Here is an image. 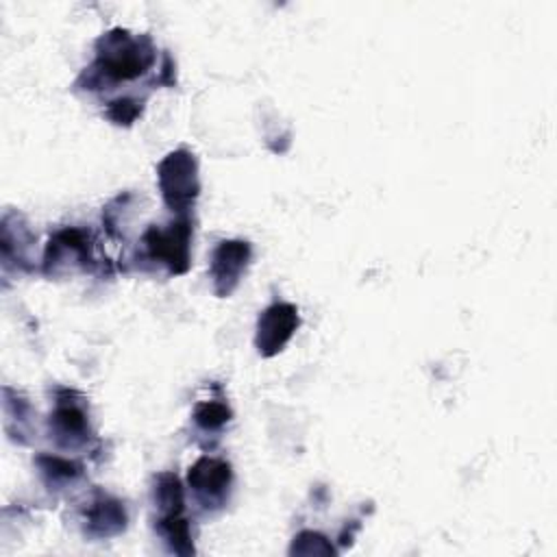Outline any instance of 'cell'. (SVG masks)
I'll return each mask as SVG.
<instances>
[{"label":"cell","instance_id":"14","mask_svg":"<svg viewBox=\"0 0 557 557\" xmlns=\"http://www.w3.org/2000/svg\"><path fill=\"white\" fill-rule=\"evenodd\" d=\"M292 553H300V555H333V546L326 542L324 535L315 533V531H302L294 537L292 544Z\"/></svg>","mask_w":557,"mask_h":557},{"label":"cell","instance_id":"11","mask_svg":"<svg viewBox=\"0 0 557 557\" xmlns=\"http://www.w3.org/2000/svg\"><path fill=\"white\" fill-rule=\"evenodd\" d=\"M154 529L165 542V548L174 555H194V537H191V527L189 520L181 516H170V518H157Z\"/></svg>","mask_w":557,"mask_h":557},{"label":"cell","instance_id":"3","mask_svg":"<svg viewBox=\"0 0 557 557\" xmlns=\"http://www.w3.org/2000/svg\"><path fill=\"white\" fill-rule=\"evenodd\" d=\"M189 242L191 220L189 215H176L165 226H150L141 235V246L152 263H161L170 274H185L189 268Z\"/></svg>","mask_w":557,"mask_h":557},{"label":"cell","instance_id":"9","mask_svg":"<svg viewBox=\"0 0 557 557\" xmlns=\"http://www.w3.org/2000/svg\"><path fill=\"white\" fill-rule=\"evenodd\" d=\"M94 261L91 239L81 228H63L52 235L46 257H44V272L46 274H59L70 263H78L87 268Z\"/></svg>","mask_w":557,"mask_h":557},{"label":"cell","instance_id":"10","mask_svg":"<svg viewBox=\"0 0 557 557\" xmlns=\"http://www.w3.org/2000/svg\"><path fill=\"white\" fill-rule=\"evenodd\" d=\"M152 505L157 509V518L181 516L185 511V492L174 472H161L154 476Z\"/></svg>","mask_w":557,"mask_h":557},{"label":"cell","instance_id":"6","mask_svg":"<svg viewBox=\"0 0 557 557\" xmlns=\"http://www.w3.org/2000/svg\"><path fill=\"white\" fill-rule=\"evenodd\" d=\"M250 257L252 248L244 239H224L215 246L209 263V276L215 296L226 298L237 289L250 263Z\"/></svg>","mask_w":557,"mask_h":557},{"label":"cell","instance_id":"13","mask_svg":"<svg viewBox=\"0 0 557 557\" xmlns=\"http://www.w3.org/2000/svg\"><path fill=\"white\" fill-rule=\"evenodd\" d=\"M39 472L46 481V485L50 487H63V485H72L81 474L83 468L76 461H70L65 457H57V455H39L37 459Z\"/></svg>","mask_w":557,"mask_h":557},{"label":"cell","instance_id":"12","mask_svg":"<svg viewBox=\"0 0 557 557\" xmlns=\"http://www.w3.org/2000/svg\"><path fill=\"white\" fill-rule=\"evenodd\" d=\"M191 420L200 433L218 437L222 429L231 422V409L222 400H200L194 407Z\"/></svg>","mask_w":557,"mask_h":557},{"label":"cell","instance_id":"1","mask_svg":"<svg viewBox=\"0 0 557 557\" xmlns=\"http://www.w3.org/2000/svg\"><path fill=\"white\" fill-rule=\"evenodd\" d=\"M154 63V48L148 37H133L128 30L113 28L96 41V61L87 70V89L117 85L144 76Z\"/></svg>","mask_w":557,"mask_h":557},{"label":"cell","instance_id":"7","mask_svg":"<svg viewBox=\"0 0 557 557\" xmlns=\"http://www.w3.org/2000/svg\"><path fill=\"white\" fill-rule=\"evenodd\" d=\"M300 324L298 309L292 302H274L261 311L257 320L255 346L261 357L278 355L294 337Z\"/></svg>","mask_w":557,"mask_h":557},{"label":"cell","instance_id":"15","mask_svg":"<svg viewBox=\"0 0 557 557\" xmlns=\"http://www.w3.org/2000/svg\"><path fill=\"white\" fill-rule=\"evenodd\" d=\"M141 113V102L133 98H117L107 104V117L115 124H131Z\"/></svg>","mask_w":557,"mask_h":557},{"label":"cell","instance_id":"2","mask_svg":"<svg viewBox=\"0 0 557 557\" xmlns=\"http://www.w3.org/2000/svg\"><path fill=\"white\" fill-rule=\"evenodd\" d=\"M157 181L165 207L176 215H189V209L200 194L196 157L185 148L172 150L161 159L157 168Z\"/></svg>","mask_w":557,"mask_h":557},{"label":"cell","instance_id":"8","mask_svg":"<svg viewBox=\"0 0 557 557\" xmlns=\"http://www.w3.org/2000/svg\"><path fill=\"white\" fill-rule=\"evenodd\" d=\"M126 509L124 503L96 490L94 496L81 509V522L85 535L96 540H107L126 529Z\"/></svg>","mask_w":557,"mask_h":557},{"label":"cell","instance_id":"4","mask_svg":"<svg viewBox=\"0 0 557 557\" xmlns=\"http://www.w3.org/2000/svg\"><path fill=\"white\" fill-rule=\"evenodd\" d=\"M233 485L231 463L220 457H200L187 472V487L202 511H218L228 503Z\"/></svg>","mask_w":557,"mask_h":557},{"label":"cell","instance_id":"5","mask_svg":"<svg viewBox=\"0 0 557 557\" xmlns=\"http://www.w3.org/2000/svg\"><path fill=\"white\" fill-rule=\"evenodd\" d=\"M48 426H50V437L57 442L59 448H78L91 440L85 403L72 389H59Z\"/></svg>","mask_w":557,"mask_h":557}]
</instances>
